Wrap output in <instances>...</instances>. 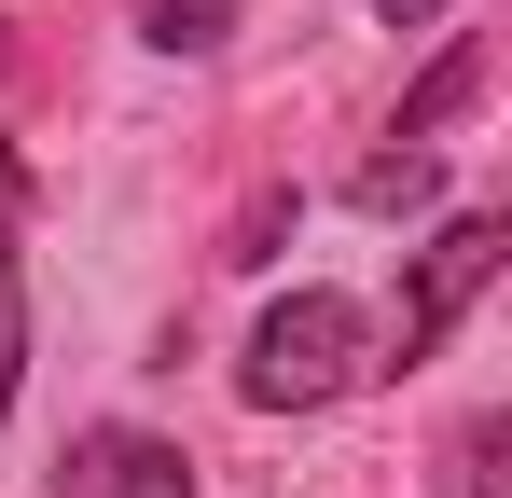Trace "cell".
Returning a JSON list of instances; mask_svg holds the SVG:
<instances>
[{
    "mask_svg": "<svg viewBox=\"0 0 512 498\" xmlns=\"http://www.w3.org/2000/svg\"><path fill=\"white\" fill-rule=\"evenodd\" d=\"M360 374H374V319H360L346 291H291V305L250 332V360H236V388H250L263 415H319V402H346Z\"/></svg>",
    "mask_w": 512,
    "mask_h": 498,
    "instance_id": "obj_1",
    "label": "cell"
},
{
    "mask_svg": "<svg viewBox=\"0 0 512 498\" xmlns=\"http://www.w3.org/2000/svg\"><path fill=\"white\" fill-rule=\"evenodd\" d=\"M499 263H512V222H499V208H457V222L416 249V291H402V360H443V332L485 305V277H499Z\"/></svg>",
    "mask_w": 512,
    "mask_h": 498,
    "instance_id": "obj_2",
    "label": "cell"
},
{
    "mask_svg": "<svg viewBox=\"0 0 512 498\" xmlns=\"http://www.w3.org/2000/svg\"><path fill=\"white\" fill-rule=\"evenodd\" d=\"M56 498H194V457L153 443V429H84L56 457Z\"/></svg>",
    "mask_w": 512,
    "mask_h": 498,
    "instance_id": "obj_3",
    "label": "cell"
},
{
    "mask_svg": "<svg viewBox=\"0 0 512 498\" xmlns=\"http://www.w3.org/2000/svg\"><path fill=\"white\" fill-rule=\"evenodd\" d=\"M471 97H485V28H457V42H443V70L402 97V125H388V139H402V153H429V139H443V125H457Z\"/></svg>",
    "mask_w": 512,
    "mask_h": 498,
    "instance_id": "obj_4",
    "label": "cell"
},
{
    "mask_svg": "<svg viewBox=\"0 0 512 498\" xmlns=\"http://www.w3.org/2000/svg\"><path fill=\"white\" fill-rule=\"evenodd\" d=\"M236 14H250V0H125V28H139L153 56H208Z\"/></svg>",
    "mask_w": 512,
    "mask_h": 498,
    "instance_id": "obj_5",
    "label": "cell"
},
{
    "mask_svg": "<svg viewBox=\"0 0 512 498\" xmlns=\"http://www.w3.org/2000/svg\"><path fill=\"white\" fill-rule=\"evenodd\" d=\"M499 471H512V415H471V429L443 443V498H512Z\"/></svg>",
    "mask_w": 512,
    "mask_h": 498,
    "instance_id": "obj_6",
    "label": "cell"
},
{
    "mask_svg": "<svg viewBox=\"0 0 512 498\" xmlns=\"http://www.w3.org/2000/svg\"><path fill=\"white\" fill-rule=\"evenodd\" d=\"M429 180H443L429 153H374V166H360V208H374V222H402V208H429Z\"/></svg>",
    "mask_w": 512,
    "mask_h": 498,
    "instance_id": "obj_7",
    "label": "cell"
},
{
    "mask_svg": "<svg viewBox=\"0 0 512 498\" xmlns=\"http://www.w3.org/2000/svg\"><path fill=\"white\" fill-rule=\"evenodd\" d=\"M14 374H28V291H14V263H0V415H14Z\"/></svg>",
    "mask_w": 512,
    "mask_h": 498,
    "instance_id": "obj_8",
    "label": "cell"
},
{
    "mask_svg": "<svg viewBox=\"0 0 512 498\" xmlns=\"http://www.w3.org/2000/svg\"><path fill=\"white\" fill-rule=\"evenodd\" d=\"M374 14H388V28H443V0H374Z\"/></svg>",
    "mask_w": 512,
    "mask_h": 498,
    "instance_id": "obj_9",
    "label": "cell"
}]
</instances>
